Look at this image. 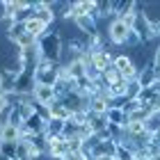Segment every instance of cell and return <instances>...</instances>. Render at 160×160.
Listing matches in <instances>:
<instances>
[{"label":"cell","mask_w":160,"mask_h":160,"mask_svg":"<svg viewBox=\"0 0 160 160\" xmlns=\"http://www.w3.org/2000/svg\"><path fill=\"white\" fill-rule=\"evenodd\" d=\"M39 46V55L41 60H48V62H55L60 64L62 62V50H64V37L57 30H48L43 37L37 41Z\"/></svg>","instance_id":"obj_1"},{"label":"cell","mask_w":160,"mask_h":160,"mask_svg":"<svg viewBox=\"0 0 160 160\" xmlns=\"http://www.w3.org/2000/svg\"><path fill=\"white\" fill-rule=\"evenodd\" d=\"M130 30L142 39V43H149L153 39V34H151V18H149L147 9H142L140 2H137V9L133 14V21H130Z\"/></svg>","instance_id":"obj_2"},{"label":"cell","mask_w":160,"mask_h":160,"mask_svg":"<svg viewBox=\"0 0 160 160\" xmlns=\"http://www.w3.org/2000/svg\"><path fill=\"white\" fill-rule=\"evenodd\" d=\"M57 78H60V64H55V62L41 60L37 64V69H34V80H37V85L55 87L57 85Z\"/></svg>","instance_id":"obj_3"},{"label":"cell","mask_w":160,"mask_h":160,"mask_svg":"<svg viewBox=\"0 0 160 160\" xmlns=\"http://www.w3.org/2000/svg\"><path fill=\"white\" fill-rule=\"evenodd\" d=\"M128 34H130L128 23H123L119 18H112L110 23H108V41H110L112 46H126Z\"/></svg>","instance_id":"obj_4"},{"label":"cell","mask_w":160,"mask_h":160,"mask_svg":"<svg viewBox=\"0 0 160 160\" xmlns=\"http://www.w3.org/2000/svg\"><path fill=\"white\" fill-rule=\"evenodd\" d=\"M112 67H114V71H119V76L123 80H135L137 73H140V69L135 67V62L130 60L128 53H117V55H114Z\"/></svg>","instance_id":"obj_5"},{"label":"cell","mask_w":160,"mask_h":160,"mask_svg":"<svg viewBox=\"0 0 160 160\" xmlns=\"http://www.w3.org/2000/svg\"><path fill=\"white\" fill-rule=\"evenodd\" d=\"M34 85H37V80H34V69H25L23 73L16 78V94L18 96H32Z\"/></svg>","instance_id":"obj_6"},{"label":"cell","mask_w":160,"mask_h":160,"mask_svg":"<svg viewBox=\"0 0 160 160\" xmlns=\"http://www.w3.org/2000/svg\"><path fill=\"white\" fill-rule=\"evenodd\" d=\"M32 98L41 105H53L57 101V92H55V87H48V85H34Z\"/></svg>","instance_id":"obj_7"},{"label":"cell","mask_w":160,"mask_h":160,"mask_svg":"<svg viewBox=\"0 0 160 160\" xmlns=\"http://www.w3.org/2000/svg\"><path fill=\"white\" fill-rule=\"evenodd\" d=\"M108 110H110V98H108L105 92L89 98V112L92 114H105Z\"/></svg>","instance_id":"obj_8"},{"label":"cell","mask_w":160,"mask_h":160,"mask_svg":"<svg viewBox=\"0 0 160 160\" xmlns=\"http://www.w3.org/2000/svg\"><path fill=\"white\" fill-rule=\"evenodd\" d=\"M16 78L18 76H14V73H9V71H5V69H0V92L7 94V96H14V94H16Z\"/></svg>","instance_id":"obj_9"},{"label":"cell","mask_w":160,"mask_h":160,"mask_svg":"<svg viewBox=\"0 0 160 160\" xmlns=\"http://www.w3.org/2000/svg\"><path fill=\"white\" fill-rule=\"evenodd\" d=\"M87 126H89V130L94 135H103L105 130H108V119H105V114H92L89 112V117H87Z\"/></svg>","instance_id":"obj_10"},{"label":"cell","mask_w":160,"mask_h":160,"mask_svg":"<svg viewBox=\"0 0 160 160\" xmlns=\"http://www.w3.org/2000/svg\"><path fill=\"white\" fill-rule=\"evenodd\" d=\"M25 30H28L34 39L39 41V39L43 37V34H46V32L50 30V28H48L46 23H41V21H39L37 16H32V18H28V21H25Z\"/></svg>","instance_id":"obj_11"},{"label":"cell","mask_w":160,"mask_h":160,"mask_svg":"<svg viewBox=\"0 0 160 160\" xmlns=\"http://www.w3.org/2000/svg\"><path fill=\"white\" fill-rule=\"evenodd\" d=\"M105 119H108V123L119 126V128H126L128 126V114L123 112L121 108H110V110L105 112Z\"/></svg>","instance_id":"obj_12"},{"label":"cell","mask_w":160,"mask_h":160,"mask_svg":"<svg viewBox=\"0 0 160 160\" xmlns=\"http://www.w3.org/2000/svg\"><path fill=\"white\" fill-rule=\"evenodd\" d=\"M137 82L142 85V89H149V87H153L158 80H156V73H153V64L151 67H144L140 69V73H137Z\"/></svg>","instance_id":"obj_13"},{"label":"cell","mask_w":160,"mask_h":160,"mask_svg":"<svg viewBox=\"0 0 160 160\" xmlns=\"http://www.w3.org/2000/svg\"><path fill=\"white\" fill-rule=\"evenodd\" d=\"M48 112H50V119H60V121H69V117H71L69 108L64 105L60 98H57L53 105H48Z\"/></svg>","instance_id":"obj_14"},{"label":"cell","mask_w":160,"mask_h":160,"mask_svg":"<svg viewBox=\"0 0 160 160\" xmlns=\"http://www.w3.org/2000/svg\"><path fill=\"white\" fill-rule=\"evenodd\" d=\"M112 21V0H96V21Z\"/></svg>","instance_id":"obj_15"},{"label":"cell","mask_w":160,"mask_h":160,"mask_svg":"<svg viewBox=\"0 0 160 160\" xmlns=\"http://www.w3.org/2000/svg\"><path fill=\"white\" fill-rule=\"evenodd\" d=\"M0 140L2 142H18L21 140V128H14L9 123H5V126L0 128Z\"/></svg>","instance_id":"obj_16"},{"label":"cell","mask_w":160,"mask_h":160,"mask_svg":"<svg viewBox=\"0 0 160 160\" xmlns=\"http://www.w3.org/2000/svg\"><path fill=\"white\" fill-rule=\"evenodd\" d=\"M140 94H142V85L137 82V78L135 80H128V82H126V98L128 101H135V98H140Z\"/></svg>","instance_id":"obj_17"},{"label":"cell","mask_w":160,"mask_h":160,"mask_svg":"<svg viewBox=\"0 0 160 160\" xmlns=\"http://www.w3.org/2000/svg\"><path fill=\"white\" fill-rule=\"evenodd\" d=\"M114 160H135V151H130L128 147H123V144H117Z\"/></svg>","instance_id":"obj_18"},{"label":"cell","mask_w":160,"mask_h":160,"mask_svg":"<svg viewBox=\"0 0 160 160\" xmlns=\"http://www.w3.org/2000/svg\"><path fill=\"white\" fill-rule=\"evenodd\" d=\"M9 108H12V101H9V96L0 92V114H2V112H7Z\"/></svg>","instance_id":"obj_19"},{"label":"cell","mask_w":160,"mask_h":160,"mask_svg":"<svg viewBox=\"0 0 160 160\" xmlns=\"http://www.w3.org/2000/svg\"><path fill=\"white\" fill-rule=\"evenodd\" d=\"M151 34H153V39L160 37V18H151Z\"/></svg>","instance_id":"obj_20"},{"label":"cell","mask_w":160,"mask_h":160,"mask_svg":"<svg viewBox=\"0 0 160 160\" xmlns=\"http://www.w3.org/2000/svg\"><path fill=\"white\" fill-rule=\"evenodd\" d=\"M153 67L160 69V46H156V53H153Z\"/></svg>","instance_id":"obj_21"},{"label":"cell","mask_w":160,"mask_h":160,"mask_svg":"<svg viewBox=\"0 0 160 160\" xmlns=\"http://www.w3.org/2000/svg\"><path fill=\"white\" fill-rule=\"evenodd\" d=\"M96 160H114V158H96Z\"/></svg>","instance_id":"obj_22"},{"label":"cell","mask_w":160,"mask_h":160,"mask_svg":"<svg viewBox=\"0 0 160 160\" xmlns=\"http://www.w3.org/2000/svg\"><path fill=\"white\" fill-rule=\"evenodd\" d=\"M18 160H28V158H18Z\"/></svg>","instance_id":"obj_23"}]
</instances>
